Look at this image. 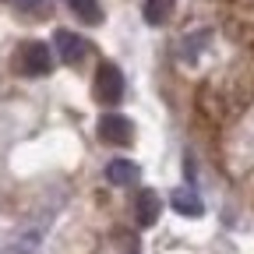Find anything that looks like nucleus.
Masks as SVG:
<instances>
[{
	"label": "nucleus",
	"instance_id": "2",
	"mask_svg": "<svg viewBox=\"0 0 254 254\" xmlns=\"http://www.w3.org/2000/svg\"><path fill=\"white\" fill-rule=\"evenodd\" d=\"M95 99H99L103 106H117L124 99V74L110 60H103L99 71H95Z\"/></svg>",
	"mask_w": 254,
	"mask_h": 254
},
{
	"label": "nucleus",
	"instance_id": "8",
	"mask_svg": "<svg viewBox=\"0 0 254 254\" xmlns=\"http://www.w3.org/2000/svg\"><path fill=\"white\" fill-rule=\"evenodd\" d=\"M173 7H177V0H145L141 14H145L148 25H166L173 18Z\"/></svg>",
	"mask_w": 254,
	"mask_h": 254
},
{
	"label": "nucleus",
	"instance_id": "9",
	"mask_svg": "<svg viewBox=\"0 0 254 254\" xmlns=\"http://www.w3.org/2000/svg\"><path fill=\"white\" fill-rule=\"evenodd\" d=\"M74 18H81L85 25H99L103 21V7H99V0H67Z\"/></svg>",
	"mask_w": 254,
	"mask_h": 254
},
{
	"label": "nucleus",
	"instance_id": "11",
	"mask_svg": "<svg viewBox=\"0 0 254 254\" xmlns=\"http://www.w3.org/2000/svg\"><path fill=\"white\" fill-rule=\"evenodd\" d=\"M205 39H208V32H198V36H190V39L184 36V43H180V46H184V50H180V57H187V60H190V57L198 53V43H205Z\"/></svg>",
	"mask_w": 254,
	"mask_h": 254
},
{
	"label": "nucleus",
	"instance_id": "7",
	"mask_svg": "<svg viewBox=\"0 0 254 254\" xmlns=\"http://www.w3.org/2000/svg\"><path fill=\"white\" fill-rule=\"evenodd\" d=\"M138 166L131 163V159H110L106 163V180L113 184V187H131L134 180H138Z\"/></svg>",
	"mask_w": 254,
	"mask_h": 254
},
{
	"label": "nucleus",
	"instance_id": "6",
	"mask_svg": "<svg viewBox=\"0 0 254 254\" xmlns=\"http://www.w3.org/2000/svg\"><path fill=\"white\" fill-rule=\"evenodd\" d=\"M170 205H173L177 215H187V219H198L205 212V205H201V198H198L194 187H177L173 198H170Z\"/></svg>",
	"mask_w": 254,
	"mask_h": 254
},
{
	"label": "nucleus",
	"instance_id": "5",
	"mask_svg": "<svg viewBox=\"0 0 254 254\" xmlns=\"http://www.w3.org/2000/svg\"><path fill=\"white\" fill-rule=\"evenodd\" d=\"M159 212H163L159 194L152 187H138V194H134V219H138V226H152V222L159 219Z\"/></svg>",
	"mask_w": 254,
	"mask_h": 254
},
{
	"label": "nucleus",
	"instance_id": "10",
	"mask_svg": "<svg viewBox=\"0 0 254 254\" xmlns=\"http://www.w3.org/2000/svg\"><path fill=\"white\" fill-rule=\"evenodd\" d=\"M39 230H32V233H25V237H18V240H7L4 247H0V254H36V247H39Z\"/></svg>",
	"mask_w": 254,
	"mask_h": 254
},
{
	"label": "nucleus",
	"instance_id": "4",
	"mask_svg": "<svg viewBox=\"0 0 254 254\" xmlns=\"http://www.w3.org/2000/svg\"><path fill=\"white\" fill-rule=\"evenodd\" d=\"M53 46H57V53H60V60H64V64H81V60H85V53H88V39L74 36L71 28H57Z\"/></svg>",
	"mask_w": 254,
	"mask_h": 254
},
{
	"label": "nucleus",
	"instance_id": "12",
	"mask_svg": "<svg viewBox=\"0 0 254 254\" xmlns=\"http://www.w3.org/2000/svg\"><path fill=\"white\" fill-rule=\"evenodd\" d=\"M39 4H43V0H14V7H18V11H36Z\"/></svg>",
	"mask_w": 254,
	"mask_h": 254
},
{
	"label": "nucleus",
	"instance_id": "3",
	"mask_svg": "<svg viewBox=\"0 0 254 254\" xmlns=\"http://www.w3.org/2000/svg\"><path fill=\"white\" fill-rule=\"evenodd\" d=\"M99 138L110 145H131L134 141V124L120 113H103L99 117Z\"/></svg>",
	"mask_w": 254,
	"mask_h": 254
},
{
	"label": "nucleus",
	"instance_id": "1",
	"mask_svg": "<svg viewBox=\"0 0 254 254\" xmlns=\"http://www.w3.org/2000/svg\"><path fill=\"white\" fill-rule=\"evenodd\" d=\"M18 67H21L25 78H43V74H50V67H53V46H46V43H39V39L21 43V50H18Z\"/></svg>",
	"mask_w": 254,
	"mask_h": 254
}]
</instances>
